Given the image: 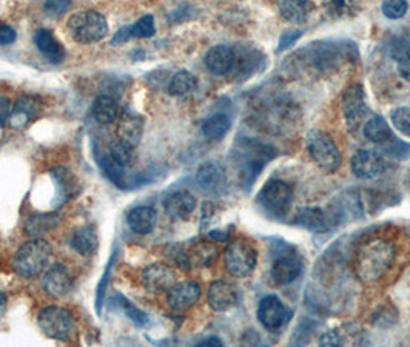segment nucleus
I'll list each match as a JSON object with an SVG mask.
<instances>
[{"mask_svg":"<svg viewBox=\"0 0 410 347\" xmlns=\"http://www.w3.org/2000/svg\"><path fill=\"white\" fill-rule=\"evenodd\" d=\"M396 250L386 238H374L362 244L355 261V271L364 284L376 283L392 267Z\"/></svg>","mask_w":410,"mask_h":347,"instance_id":"nucleus-1","label":"nucleus"},{"mask_svg":"<svg viewBox=\"0 0 410 347\" xmlns=\"http://www.w3.org/2000/svg\"><path fill=\"white\" fill-rule=\"evenodd\" d=\"M350 46V42H314L299 50L293 59L314 74H329L344 61H350V53H357V46L352 50Z\"/></svg>","mask_w":410,"mask_h":347,"instance_id":"nucleus-2","label":"nucleus"},{"mask_svg":"<svg viewBox=\"0 0 410 347\" xmlns=\"http://www.w3.org/2000/svg\"><path fill=\"white\" fill-rule=\"evenodd\" d=\"M237 157L236 161H240L241 167V182L245 187H252V184L256 181V177L260 176L265 164L276 155L275 150L269 145H264L257 143L255 139L242 138L237 140Z\"/></svg>","mask_w":410,"mask_h":347,"instance_id":"nucleus-3","label":"nucleus"},{"mask_svg":"<svg viewBox=\"0 0 410 347\" xmlns=\"http://www.w3.org/2000/svg\"><path fill=\"white\" fill-rule=\"evenodd\" d=\"M53 250L45 239L34 238L25 242L17 250L13 259V267L17 275L24 278H36L48 267Z\"/></svg>","mask_w":410,"mask_h":347,"instance_id":"nucleus-4","label":"nucleus"},{"mask_svg":"<svg viewBox=\"0 0 410 347\" xmlns=\"http://www.w3.org/2000/svg\"><path fill=\"white\" fill-rule=\"evenodd\" d=\"M224 264L228 274L235 278L250 276L257 264V252L250 241L233 239L224 252Z\"/></svg>","mask_w":410,"mask_h":347,"instance_id":"nucleus-5","label":"nucleus"},{"mask_svg":"<svg viewBox=\"0 0 410 347\" xmlns=\"http://www.w3.org/2000/svg\"><path fill=\"white\" fill-rule=\"evenodd\" d=\"M37 323L48 338L70 341L76 333V321L71 312L59 306L43 307L37 315Z\"/></svg>","mask_w":410,"mask_h":347,"instance_id":"nucleus-6","label":"nucleus"},{"mask_svg":"<svg viewBox=\"0 0 410 347\" xmlns=\"http://www.w3.org/2000/svg\"><path fill=\"white\" fill-rule=\"evenodd\" d=\"M73 39L79 43H94L102 41L108 31L105 17L98 11H82L68 21Z\"/></svg>","mask_w":410,"mask_h":347,"instance_id":"nucleus-7","label":"nucleus"},{"mask_svg":"<svg viewBox=\"0 0 410 347\" xmlns=\"http://www.w3.org/2000/svg\"><path fill=\"white\" fill-rule=\"evenodd\" d=\"M307 150L312 159L322 170L335 173L341 165V152L329 135L313 130L307 135Z\"/></svg>","mask_w":410,"mask_h":347,"instance_id":"nucleus-8","label":"nucleus"},{"mask_svg":"<svg viewBox=\"0 0 410 347\" xmlns=\"http://www.w3.org/2000/svg\"><path fill=\"white\" fill-rule=\"evenodd\" d=\"M257 201L275 217H282L293 201V187L282 180H272L262 187Z\"/></svg>","mask_w":410,"mask_h":347,"instance_id":"nucleus-9","label":"nucleus"},{"mask_svg":"<svg viewBox=\"0 0 410 347\" xmlns=\"http://www.w3.org/2000/svg\"><path fill=\"white\" fill-rule=\"evenodd\" d=\"M302 274V261L298 252L285 246L278 250L272 262V278L276 284L287 286L297 281Z\"/></svg>","mask_w":410,"mask_h":347,"instance_id":"nucleus-10","label":"nucleus"},{"mask_svg":"<svg viewBox=\"0 0 410 347\" xmlns=\"http://www.w3.org/2000/svg\"><path fill=\"white\" fill-rule=\"evenodd\" d=\"M342 111H344L346 124L352 131H355L366 120L369 107L361 86H352L346 90L342 96Z\"/></svg>","mask_w":410,"mask_h":347,"instance_id":"nucleus-11","label":"nucleus"},{"mask_svg":"<svg viewBox=\"0 0 410 347\" xmlns=\"http://www.w3.org/2000/svg\"><path fill=\"white\" fill-rule=\"evenodd\" d=\"M290 311L276 295L264 296L257 304V320L267 331H278L289 321Z\"/></svg>","mask_w":410,"mask_h":347,"instance_id":"nucleus-12","label":"nucleus"},{"mask_svg":"<svg viewBox=\"0 0 410 347\" xmlns=\"http://www.w3.org/2000/svg\"><path fill=\"white\" fill-rule=\"evenodd\" d=\"M142 284L151 294H164L176 284L175 270L165 264H151L142 270Z\"/></svg>","mask_w":410,"mask_h":347,"instance_id":"nucleus-13","label":"nucleus"},{"mask_svg":"<svg viewBox=\"0 0 410 347\" xmlns=\"http://www.w3.org/2000/svg\"><path fill=\"white\" fill-rule=\"evenodd\" d=\"M167 294L168 306L176 312H185L199 301L203 290L196 281H183L176 283Z\"/></svg>","mask_w":410,"mask_h":347,"instance_id":"nucleus-14","label":"nucleus"},{"mask_svg":"<svg viewBox=\"0 0 410 347\" xmlns=\"http://www.w3.org/2000/svg\"><path fill=\"white\" fill-rule=\"evenodd\" d=\"M207 301L215 312H227L240 301V292L235 284L225 279H217L208 287Z\"/></svg>","mask_w":410,"mask_h":347,"instance_id":"nucleus-15","label":"nucleus"},{"mask_svg":"<svg viewBox=\"0 0 410 347\" xmlns=\"http://www.w3.org/2000/svg\"><path fill=\"white\" fill-rule=\"evenodd\" d=\"M386 161L375 150H359L352 157V172L361 180H374L384 172Z\"/></svg>","mask_w":410,"mask_h":347,"instance_id":"nucleus-16","label":"nucleus"},{"mask_svg":"<svg viewBox=\"0 0 410 347\" xmlns=\"http://www.w3.org/2000/svg\"><path fill=\"white\" fill-rule=\"evenodd\" d=\"M227 176L224 167L217 161H207L196 172V184L204 193L216 195L224 190Z\"/></svg>","mask_w":410,"mask_h":347,"instance_id":"nucleus-17","label":"nucleus"},{"mask_svg":"<svg viewBox=\"0 0 410 347\" xmlns=\"http://www.w3.org/2000/svg\"><path fill=\"white\" fill-rule=\"evenodd\" d=\"M42 287L46 295L53 298H61L66 295L73 287V276L70 269L63 264H54L45 270L42 276Z\"/></svg>","mask_w":410,"mask_h":347,"instance_id":"nucleus-18","label":"nucleus"},{"mask_svg":"<svg viewBox=\"0 0 410 347\" xmlns=\"http://www.w3.org/2000/svg\"><path fill=\"white\" fill-rule=\"evenodd\" d=\"M293 222L299 227L307 229L314 233L327 232L333 226V217L319 207H306L297 212L293 218Z\"/></svg>","mask_w":410,"mask_h":347,"instance_id":"nucleus-19","label":"nucleus"},{"mask_svg":"<svg viewBox=\"0 0 410 347\" xmlns=\"http://www.w3.org/2000/svg\"><path fill=\"white\" fill-rule=\"evenodd\" d=\"M236 53L228 45H216L205 56V67L216 76H224L235 68Z\"/></svg>","mask_w":410,"mask_h":347,"instance_id":"nucleus-20","label":"nucleus"},{"mask_svg":"<svg viewBox=\"0 0 410 347\" xmlns=\"http://www.w3.org/2000/svg\"><path fill=\"white\" fill-rule=\"evenodd\" d=\"M196 198L192 193L180 190L168 196L164 202V209L171 219L184 221L192 217L196 210Z\"/></svg>","mask_w":410,"mask_h":347,"instance_id":"nucleus-21","label":"nucleus"},{"mask_svg":"<svg viewBox=\"0 0 410 347\" xmlns=\"http://www.w3.org/2000/svg\"><path fill=\"white\" fill-rule=\"evenodd\" d=\"M142 130H144L142 119L136 113H131V111H123L118 124V136L122 143L135 148L140 140Z\"/></svg>","mask_w":410,"mask_h":347,"instance_id":"nucleus-22","label":"nucleus"},{"mask_svg":"<svg viewBox=\"0 0 410 347\" xmlns=\"http://www.w3.org/2000/svg\"><path fill=\"white\" fill-rule=\"evenodd\" d=\"M158 214L153 207L148 205H139L127 214L128 227L139 234H148L155 230Z\"/></svg>","mask_w":410,"mask_h":347,"instance_id":"nucleus-23","label":"nucleus"},{"mask_svg":"<svg viewBox=\"0 0 410 347\" xmlns=\"http://www.w3.org/2000/svg\"><path fill=\"white\" fill-rule=\"evenodd\" d=\"M312 0H278V9L282 19L292 24H304L313 11Z\"/></svg>","mask_w":410,"mask_h":347,"instance_id":"nucleus-24","label":"nucleus"},{"mask_svg":"<svg viewBox=\"0 0 410 347\" xmlns=\"http://www.w3.org/2000/svg\"><path fill=\"white\" fill-rule=\"evenodd\" d=\"M36 46L53 63H61L65 58V50L62 43L56 39L50 30H39L34 36Z\"/></svg>","mask_w":410,"mask_h":347,"instance_id":"nucleus-25","label":"nucleus"},{"mask_svg":"<svg viewBox=\"0 0 410 347\" xmlns=\"http://www.w3.org/2000/svg\"><path fill=\"white\" fill-rule=\"evenodd\" d=\"M39 102L34 100L33 98H21L17 102L14 108L11 110V116H9V122L16 128H22L26 124H30L33 119L39 115Z\"/></svg>","mask_w":410,"mask_h":347,"instance_id":"nucleus-26","label":"nucleus"},{"mask_svg":"<svg viewBox=\"0 0 410 347\" xmlns=\"http://www.w3.org/2000/svg\"><path fill=\"white\" fill-rule=\"evenodd\" d=\"M98 233L91 226L81 227L74 232L71 238L73 249L82 257H90L98 250Z\"/></svg>","mask_w":410,"mask_h":347,"instance_id":"nucleus-27","label":"nucleus"},{"mask_svg":"<svg viewBox=\"0 0 410 347\" xmlns=\"http://www.w3.org/2000/svg\"><path fill=\"white\" fill-rule=\"evenodd\" d=\"M91 113L99 124L107 125L119 118L121 111H119V105H118L116 99H113L111 96H99L96 100L93 102Z\"/></svg>","mask_w":410,"mask_h":347,"instance_id":"nucleus-28","label":"nucleus"},{"mask_svg":"<svg viewBox=\"0 0 410 347\" xmlns=\"http://www.w3.org/2000/svg\"><path fill=\"white\" fill-rule=\"evenodd\" d=\"M364 136L374 144H387L390 139H394V133L390 125L383 116H374L364 124Z\"/></svg>","mask_w":410,"mask_h":347,"instance_id":"nucleus-29","label":"nucleus"},{"mask_svg":"<svg viewBox=\"0 0 410 347\" xmlns=\"http://www.w3.org/2000/svg\"><path fill=\"white\" fill-rule=\"evenodd\" d=\"M61 222L59 214L56 213H43L31 217L25 224V230L33 238H39L42 234L53 230L57 224Z\"/></svg>","mask_w":410,"mask_h":347,"instance_id":"nucleus-30","label":"nucleus"},{"mask_svg":"<svg viewBox=\"0 0 410 347\" xmlns=\"http://www.w3.org/2000/svg\"><path fill=\"white\" fill-rule=\"evenodd\" d=\"M230 128H232L230 116L225 115V113H216V115H212L208 119L204 120L203 133L208 139L219 140L228 133V130Z\"/></svg>","mask_w":410,"mask_h":347,"instance_id":"nucleus-31","label":"nucleus"},{"mask_svg":"<svg viewBox=\"0 0 410 347\" xmlns=\"http://www.w3.org/2000/svg\"><path fill=\"white\" fill-rule=\"evenodd\" d=\"M190 262H193L198 267H208L212 266L217 258V247L213 242L203 241L196 244L192 249V252L188 253Z\"/></svg>","mask_w":410,"mask_h":347,"instance_id":"nucleus-32","label":"nucleus"},{"mask_svg":"<svg viewBox=\"0 0 410 347\" xmlns=\"http://www.w3.org/2000/svg\"><path fill=\"white\" fill-rule=\"evenodd\" d=\"M390 53L398 63V71L410 81V43L406 39H395L390 45Z\"/></svg>","mask_w":410,"mask_h":347,"instance_id":"nucleus-33","label":"nucleus"},{"mask_svg":"<svg viewBox=\"0 0 410 347\" xmlns=\"http://www.w3.org/2000/svg\"><path fill=\"white\" fill-rule=\"evenodd\" d=\"M198 87V81L190 71H178L168 83L171 96H187Z\"/></svg>","mask_w":410,"mask_h":347,"instance_id":"nucleus-34","label":"nucleus"},{"mask_svg":"<svg viewBox=\"0 0 410 347\" xmlns=\"http://www.w3.org/2000/svg\"><path fill=\"white\" fill-rule=\"evenodd\" d=\"M107 157L114 165H118V167L125 170V168L131 164L133 147L127 145L125 143H122L121 139L114 140V143H111V145H110V152H108Z\"/></svg>","mask_w":410,"mask_h":347,"instance_id":"nucleus-35","label":"nucleus"},{"mask_svg":"<svg viewBox=\"0 0 410 347\" xmlns=\"http://www.w3.org/2000/svg\"><path fill=\"white\" fill-rule=\"evenodd\" d=\"M155 19L150 14L140 17L135 25H131V34L136 39H147V37L155 36Z\"/></svg>","mask_w":410,"mask_h":347,"instance_id":"nucleus-36","label":"nucleus"},{"mask_svg":"<svg viewBox=\"0 0 410 347\" xmlns=\"http://www.w3.org/2000/svg\"><path fill=\"white\" fill-rule=\"evenodd\" d=\"M324 4L327 6V11L332 16H347L354 11L357 6V0H324Z\"/></svg>","mask_w":410,"mask_h":347,"instance_id":"nucleus-37","label":"nucleus"},{"mask_svg":"<svg viewBox=\"0 0 410 347\" xmlns=\"http://www.w3.org/2000/svg\"><path fill=\"white\" fill-rule=\"evenodd\" d=\"M407 9H409L407 0H384V4H383L384 16L392 19V21L404 17Z\"/></svg>","mask_w":410,"mask_h":347,"instance_id":"nucleus-38","label":"nucleus"},{"mask_svg":"<svg viewBox=\"0 0 410 347\" xmlns=\"http://www.w3.org/2000/svg\"><path fill=\"white\" fill-rule=\"evenodd\" d=\"M118 296V299L121 301V304L123 306V311H125V314L128 315V318L130 320L135 323L136 326H139V327H144V326H147L148 324V315L147 314H144L140 311V309H138L136 306H133L130 301H127L125 298L123 296H121V295H116Z\"/></svg>","mask_w":410,"mask_h":347,"instance_id":"nucleus-39","label":"nucleus"},{"mask_svg":"<svg viewBox=\"0 0 410 347\" xmlns=\"http://www.w3.org/2000/svg\"><path fill=\"white\" fill-rule=\"evenodd\" d=\"M392 124L401 131V133L410 136V108L409 107H399L392 111L390 115Z\"/></svg>","mask_w":410,"mask_h":347,"instance_id":"nucleus-40","label":"nucleus"},{"mask_svg":"<svg viewBox=\"0 0 410 347\" xmlns=\"http://www.w3.org/2000/svg\"><path fill=\"white\" fill-rule=\"evenodd\" d=\"M384 152L395 159H404L410 155V144L404 143L401 139H390L387 144H384Z\"/></svg>","mask_w":410,"mask_h":347,"instance_id":"nucleus-41","label":"nucleus"},{"mask_svg":"<svg viewBox=\"0 0 410 347\" xmlns=\"http://www.w3.org/2000/svg\"><path fill=\"white\" fill-rule=\"evenodd\" d=\"M71 8V0H45L43 9L50 17H61L68 13Z\"/></svg>","mask_w":410,"mask_h":347,"instance_id":"nucleus-42","label":"nucleus"},{"mask_svg":"<svg viewBox=\"0 0 410 347\" xmlns=\"http://www.w3.org/2000/svg\"><path fill=\"white\" fill-rule=\"evenodd\" d=\"M168 257L173 259L176 264L183 269V270H190V267H192V262H190V257H188V253H185L183 249L175 246V247H170V252H168Z\"/></svg>","mask_w":410,"mask_h":347,"instance_id":"nucleus-43","label":"nucleus"},{"mask_svg":"<svg viewBox=\"0 0 410 347\" xmlns=\"http://www.w3.org/2000/svg\"><path fill=\"white\" fill-rule=\"evenodd\" d=\"M113 264H114V255L111 257V261L108 262V267H107V270H105V275H103L102 281L99 283V287H98V303H96L98 312H101L102 299H103V296H105V289H107V281H108V276H110V274H111V266H113Z\"/></svg>","mask_w":410,"mask_h":347,"instance_id":"nucleus-44","label":"nucleus"},{"mask_svg":"<svg viewBox=\"0 0 410 347\" xmlns=\"http://www.w3.org/2000/svg\"><path fill=\"white\" fill-rule=\"evenodd\" d=\"M302 36L301 31H287V33H284L282 37H281V41H280V45H278V51H284V50H289L290 46L297 42L299 37Z\"/></svg>","mask_w":410,"mask_h":347,"instance_id":"nucleus-45","label":"nucleus"},{"mask_svg":"<svg viewBox=\"0 0 410 347\" xmlns=\"http://www.w3.org/2000/svg\"><path fill=\"white\" fill-rule=\"evenodd\" d=\"M17 33L13 26L0 25V45H9L16 41Z\"/></svg>","mask_w":410,"mask_h":347,"instance_id":"nucleus-46","label":"nucleus"},{"mask_svg":"<svg viewBox=\"0 0 410 347\" xmlns=\"http://www.w3.org/2000/svg\"><path fill=\"white\" fill-rule=\"evenodd\" d=\"M130 39H133V34H131V25L130 26H123L121 30L113 36L111 43L113 45H122V43H127Z\"/></svg>","mask_w":410,"mask_h":347,"instance_id":"nucleus-47","label":"nucleus"},{"mask_svg":"<svg viewBox=\"0 0 410 347\" xmlns=\"http://www.w3.org/2000/svg\"><path fill=\"white\" fill-rule=\"evenodd\" d=\"M11 104L6 98H0V125H5L11 116Z\"/></svg>","mask_w":410,"mask_h":347,"instance_id":"nucleus-48","label":"nucleus"},{"mask_svg":"<svg viewBox=\"0 0 410 347\" xmlns=\"http://www.w3.org/2000/svg\"><path fill=\"white\" fill-rule=\"evenodd\" d=\"M6 304H8L6 295L4 292H0V320H2L5 312H6Z\"/></svg>","mask_w":410,"mask_h":347,"instance_id":"nucleus-49","label":"nucleus"},{"mask_svg":"<svg viewBox=\"0 0 410 347\" xmlns=\"http://www.w3.org/2000/svg\"><path fill=\"white\" fill-rule=\"evenodd\" d=\"M199 346H222V341L217 340V338H208L199 343Z\"/></svg>","mask_w":410,"mask_h":347,"instance_id":"nucleus-50","label":"nucleus"}]
</instances>
